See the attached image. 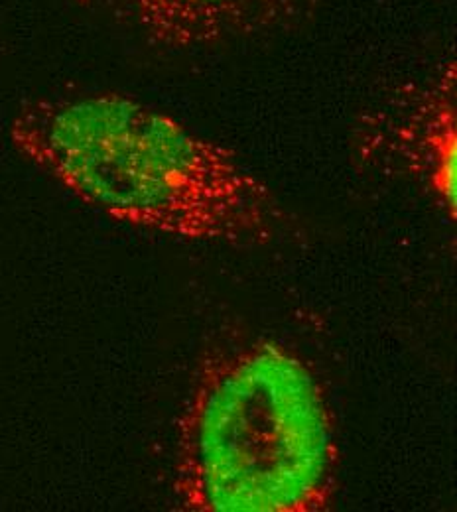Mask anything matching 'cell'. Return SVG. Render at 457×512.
Listing matches in <instances>:
<instances>
[{"label":"cell","instance_id":"obj_1","mask_svg":"<svg viewBox=\"0 0 457 512\" xmlns=\"http://www.w3.org/2000/svg\"><path fill=\"white\" fill-rule=\"evenodd\" d=\"M12 146L89 207L194 243L262 247L288 213L229 148L129 95L101 91L24 103Z\"/></svg>","mask_w":457,"mask_h":512},{"label":"cell","instance_id":"obj_2","mask_svg":"<svg viewBox=\"0 0 457 512\" xmlns=\"http://www.w3.org/2000/svg\"><path fill=\"white\" fill-rule=\"evenodd\" d=\"M337 473L331 406L294 351L249 339L199 363L176 426V511L322 512Z\"/></svg>","mask_w":457,"mask_h":512},{"label":"cell","instance_id":"obj_3","mask_svg":"<svg viewBox=\"0 0 457 512\" xmlns=\"http://www.w3.org/2000/svg\"><path fill=\"white\" fill-rule=\"evenodd\" d=\"M363 142L373 160L418 184L456 223L457 65L448 60L432 77L408 89L369 119Z\"/></svg>","mask_w":457,"mask_h":512},{"label":"cell","instance_id":"obj_4","mask_svg":"<svg viewBox=\"0 0 457 512\" xmlns=\"http://www.w3.org/2000/svg\"><path fill=\"white\" fill-rule=\"evenodd\" d=\"M146 44L197 52L298 24L316 0H95Z\"/></svg>","mask_w":457,"mask_h":512}]
</instances>
